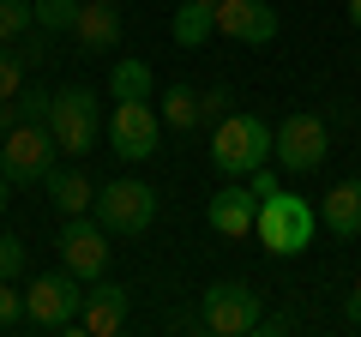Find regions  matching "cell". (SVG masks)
Instances as JSON below:
<instances>
[{
    "mask_svg": "<svg viewBox=\"0 0 361 337\" xmlns=\"http://www.w3.org/2000/svg\"><path fill=\"white\" fill-rule=\"evenodd\" d=\"M199 325H205L211 337H247L265 325V307H259L253 283H211L205 289V307H199Z\"/></svg>",
    "mask_w": 361,
    "mask_h": 337,
    "instance_id": "ba28073f",
    "label": "cell"
},
{
    "mask_svg": "<svg viewBox=\"0 0 361 337\" xmlns=\"http://www.w3.org/2000/svg\"><path fill=\"white\" fill-rule=\"evenodd\" d=\"M157 121H163V109H151V103H115V115H109V151L121 163L157 157Z\"/></svg>",
    "mask_w": 361,
    "mask_h": 337,
    "instance_id": "30bf717a",
    "label": "cell"
},
{
    "mask_svg": "<svg viewBox=\"0 0 361 337\" xmlns=\"http://www.w3.org/2000/svg\"><path fill=\"white\" fill-rule=\"evenodd\" d=\"M157 109H163V127L169 133H193L199 121H205V91H193V85H169Z\"/></svg>",
    "mask_w": 361,
    "mask_h": 337,
    "instance_id": "ac0fdd59",
    "label": "cell"
},
{
    "mask_svg": "<svg viewBox=\"0 0 361 337\" xmlns=\"http://www.w3.org/2000/svg\"><path fill=\"white\" fill-rule=\"evenodd\" d=\"M169 30H175L180 49H199L205 37H217V25H211V6H205V0H187V6H175V25H169Z\"/></svg>",
    "mask_w": 361,
    "mask_h": 337,
    "instance_id": "d6986e66",
    "label": "cell"
},
{
    "mask_svg": "<svg viewBox=\"0 0 361 337\" xmlns=\"http://www.w3.org/2000/svg\"><path fill=\"white\" fill-rule=\"evenodd\" d=\"M61 265L66 271L78 277V283H97V277H109V253H115V247H109V229L97 217H66L61 223Z\"/></svg>",
    "mask_w": 361,
    "mask_h": 337,
    "instance_id": "9c48e42d",
    "label": "cell"
},
{
    "mask_svg": "<svg viewBox=\"0 0 361 337\" xmlns=\"http://www.w3.org/2000/svg\"><path fill=\"white\" fill-rule=\"evenodd\" d=\"M90 217L103 223L109 235H127V241H139L145 229L157 223V187H145V181H109V187H97V205H90Z\"/></svg>",
    "mask_w": 361,
    "mask_h": 337,
    "instance_id": "277c9868",
    "label": "cell"
},
{
    "mask_svg": "<svg viewBox=\"0 0 361 337\" xmlns=\"http://www.w3.org/2000/svg\"><path fill=\"white\" fill-rule=\"evenodd\" d=\"M30 85V61L18 54V42H0V97H18Z\"/></svg>",
    "mask_w": 361,
    "mask_h": 337,
    "instance_id": "7402d4cb",
    "label": "cell"
},
{
    "mask_svg": "<svg viewBox=\"0 0 361 337\" xmlns=\"http://www.w3.org/2000/svg\"><path fill=\"white\" fill-rule=\"evenodd\" d=\"M331 151V133L313 109H295L289 121H277V139H271V163L283 168V175H313Z\"/></svg>",
    "mask_w": 361,
    "mask_h": 337,
    "instance_id": "8992f818",
    "label": "cell"
},
{
    "mask_svg": "<svg viewBox=\"0 0 361 337\" xmlns=\"http://www.w3.org/2000/svg\"><path fill=\"white\" fill-rule=\"evenodd\" d=\"M30 6H37V30H42V37H73L85 0H30Z\"/></svg>",
    "mask_w": 361,
    "mask_h": 337,
    "instance_id": "ffe728a7",
    "label": "cell"
},
{
    "mask_svg": "<svg viewBox=\"0 0 361 337\" xmlns=\"http://www.w3.org/2000/svg\"><path fill=\"white\" fill-rule=\"evenodd\" d=\"M127 307H133V295H127L121 283H97V289H85L78 331H90V337H115L121 325H127Z\"/></svg>",
    "mask_w": 361,
    "mask_h": 337,
    "instance_id": "5bb4252c",
    "label": "cell"
},
{
    "mask_svg": "<svg viewBox=\"0 0 361 337\" xmlns=\"http://www.w3.org/2000/svg\"><path fill=\"white\" fill-rule=\"evenodd\" d=\"M121 37H127V25H121V6H115V0H90V6H78L73 42H78L85 54H109V49H121Z\"/></svg>",
    "mask_w": 361,
    "mask_h": 337,
    "instance_id": "4fadbf2b",
    "label": "cell"
},
{
    "mask_svg": "<svg viewBox=\"0 0 361 337\" xmlns=\"http://www.w3.org/2000/svg\"><path fill=\"white\" fill-rule=\"evenodd\" d=\"M319 223L337 235V241L361 235V181H355V175H349V181H337L331 193H325V205H319Z\"/></svg>",
    "mask_w": 361,
    "mask_h": 337,
    "instance_id": "9a60e30c",
    "label": "cell"
},
{
    "mask_svg": "<svg viewBox=\"0 0 361 337\" xmlns=\"http://www.w3.org/2000/svg\"><path fill=\"white\" fill-rule=\"evenodd\" d=\"M18 271H25V247L13 235H0V277H18Z\"/></svg>",
    "mask_w": 361,
    "mask_h": 337,
    "instance_id": "d4e9b609",
    "label": "cell"
},
{
    "mask_svg": "<svg viewBox=\"0 0 361 337\" xmlns=\"http://www.w3.org/2000/svg\"><path fill=\"white\" fill-rule=\"evenodd\" d=\"M355 66H361V49H355Z\"/></svg>",
    "mask_w": 361,
    "mask_h": 337,
    "instance_id": "1f68e13d",
    "label": "cell"
},
{
    "mask_svg": "<svg viewBox=\"0 0 361 337\" xmlns=\"http://www.w3.org/2000/svg\"><path fill=\"white\" fill-rule=\"evenodd\" d=\"M18 121H25V103L18 97H0V133H13Z\"/></svg>",
    "mask_w": 361,
    "mask_h": 337,
    "instance_id": "4316f807",
    "label": "cell"
},
{
    "mask_svg": "<svg viewBox=\"0 0 361 337\" xmlns=\"http://www.w3.org/2000/svg\"><path fill=\"white\" fill-rule=\"evenodd\" d=\"M109 97H115V103H151V97H157L151 66L133 61V54H121V61L109 66Z\"/></svg>",
    "mask_w": 361,
    "mask_h": 337,
    "instance_id": "e0dca14e",
    "label": "cell"
},
{
    "mask_svg": "<svg viewBox=\"0 0 361 337\" xmlns=\"http://www.w3.org/2000/svg\"><path fill=\"white\" fill-rule=\"evenodd\" d=\"M54 157H61V145H54L49 121H18L13 133H0V168L13 175V187H30V181H49Z\"/></svg>",
    "mask_w": 361,
    "mask_h": 337,
    "instance_id": "5b68a950",
    "label": "cell"
},
{
    "mask_svg": "<svg viewBox=\"0 0 361 337\" xmlns=\"http://www.w3.org/2000/svg\"><path fill=\"white\" fill-rule=\"evenodd\" d=\"M25 307H30V325H37V331H78L85 289H78V277L61 265V271H42L37 283L25 289Z\"/></svg>",
    "mask_w": 361,
    "mask_h": 337,
    "instance_id": "52a82bcc",
    "label": "cell"
},
{
    "mask_svg": "<svg viewBox=\"0 0 361 337\" xmlns=\"http://www.w3.org/2000/svg\"><path fill=\"white\" fill-rule=\"evenodd\" d=\"M271 139H277V127H265L259 115L229 109L211 127V168H217L223 181H241V175H253V168L271 163Z\"/></svg>",
    "mask_w": 361,
    "mask_h": 337,
    "instance_id": "6da1fadb",
    "label": "cell"
},
{
    "mask_svg": "<svg viewBox=\"0 0 361 337\" xmlns=\"http://www.w3.org/2000/svg\"><path fill=\"white\" fill-rule=\"evenodd\" d=\"M343 325H349V331H361V277L349 283V295H343Z\"/></svg>",
    "mask_w": 361,
    "mask_h": 337,
    "instance_id": "484cf974",
    "label": "cell"
},
{
    "mask_svg": "<svg viewBox=\"0 0 361 337\" xmlns=\"http://www.w3.org/2000/svg\"><path fill=\"white\" fill-rule=\"evenodd\" d=\"M223 115H229V91L217 85V91H205V121H223Z\"/></svg>",
    "mask_w": 361,
    "mask_h": 337,
    "instance_id": "83f0119b",
    "label": "cell"
},
{
    "mask_svg": "<svg viewBox=\"0 0 361 337\" xmlns=\"http://www.w3.org/2000/svg\"><path fill=\"white\" fill-rule=\"evenodd\" d=\"M253 193H259V199L277 193V175H271V168H253Z\"/></svg>",
    "mask_w": 361,
    "mask_h": 337,
    "instance_id": "f1b7e54d",
    "label": "cell"
},
{
    "mask_svg": "<svg viewBox=\"0 0 361 337\" xmlns=\"http://www.w3.org/2000/svg\"><path fill=\"white\" fill-rule=\"evenodd\" d=\"M37 30V6L30 0H0V42H25Z\"/></svg>",
    "mask_w": 361,
    "mask_h": 337,
    "instance_id": "44dd1931",
    "label": "cell"
},
{
    "mask_svg": "<svg viewBox=\"0 0 361 337\" xmlns=\"http://www.w3.org/2000/svg\"><path fill=\"white\" fill-rule=\"evenodd\" d=\"M115 6H121V0H115Z\"/></svg>",
    "mask_w": 361,
    "mask_h": 337,
    "instance_id": "836d02e7",
    "label": "cell"
},
{
    "mask_svg": "<svg viewBox=\"0 0 361 337\" xmlns=\"http://www.w3.org/2000/svg\"><path fill=\"white\" fill-rule=\"evenodd\" d=\"M6 193H13V175H6V168H0V211H6Z\"/></svg>",
    "mask_w": 361,
    "mask_h": 337,
    "instance_id": "f546056e",
    "label": "cell"
},
{
    "mask_svg": "<svg viewBox=\"0 0 361 337\" xmlns=\"http://www.w3.org/2000/svg\"><path fill=\"white\" fill-rule=\"evenodd\" d=\"M49 133H54V145H61V157H90L97 145H103V103H97V91H90V85L54 91Z\"/></svg>",
    "mask_w": 361,
    "mask_h": 337,
    "instance_id": "3957f363",
    "label": "cell"
},
{
    "mask_svg": "<svg viewBox=\"0 0 361 337\" xmlns=\"http://www.w3.org/2000/svg\"><path fill=\"white\" fill-rule=\"evenodd\" d=\"M49 199H54L61 217H85L97 205V187H90L85 168H49Z\"/></svg>",
    "mask_w": 361,
    "mask_h": 337,
    "instance_id": "2e32d148",
    "label": "cell"
},
{
    "mask_svg": "<svg viewBox=\"0 0 361 337\" xmlns=\"http://www.w3.org/2000/svg\"><path fill=\"white\" fill-rule=\"evenodd\" d=\"M211 25H217V37L241 42V49H259V42L277 37V6L271 0H217Z\"/></svg>",
    "mask_w": 361,
    "mask_h": 337,
    "instance_id": "8fae6325",
    "label": "cell"
},
{
    "mask_svg": "<svg viewBox=\"0 0 361 337\" xmlns=\"http://www.w3.org/2000/svg\"><path fill=\"white\" fill-rule=\"evenodd\" d=\"M313 229H319V211H313L301 193H283V187H277V193L259 199L253 235H259V247H265L271 259H295V253H307Z\"/></svg>",
    "mask_w": 361,
    "mask_h": 337,
    "instance_id": "7a4b0ae2",
    "label": "cell"
},
{
    "mask_svg": "<svg viewBox=\"0 0 361 337\" xmlns=\"http://www.w3.org/2000/svg\"><path fill=\"white\" fill-rule=\"evenodd\" d=\"M18 325H30V307L13 289V277H0V331H18Z\"/></svg>",
    "mask_w": 361,
    "mask_h": 337,
    "instance_id": "603a6c76",
    "label": "cell"
},
{
    "mask_svg": "<svg viewBox=\"0 0 361 337\" xmlns=\"http://www.w3.org/2000/svg\"><path fill=\"white\" fill-rule=\"evenodd\" d=\"M18 103H25V121H49L54 91H37V85H25V91H18Z\"/></svg>",
    "mask_w": 361,
    "mask_h": 337,
    "instance_id": "cb8c5ba5",
    "label": "cell"
},
{
    "mask_svg": "<svg viewBox=\"0 0 361 337\" xmlns=\"http://www.w3.org/2000/svg\"><path fill=\"white\" fill-rule=\"evenodd\" d=\"M205 6H217V0H205Z\"/></svg>",
    "mask_w": 361,
    "mask_h": 337,
    "instance_id": "d6a6232c",
    "label": "cell"
},
{
    "mask_svg": "<svg viewBox=\"0 0 361 337\" xmlns=\"http://www.w3.org/2000/svg\"><path fill=\"white\" fill-rule=\"evenodd\" d=\"M349 25H355V30H361V0H349Z\"/></svg>",
    "mask_w": 361,
    "mask_h": 337,
    "instance_id": "4dcf8cb0",
    "label": "cell"
},
{
    "mask_svg": "<svg viewBox=\"0 0 361 337\" xmlns=\"http://www.w3.org/2000/svg\"><path fill=\"white\" fill-rule=\"evenodd\" d=\"M205 223H211V235H223V241H247L253 235V223H259V193L253 187H217V193L205 199Z\"/></svg>",
    "mask_w": 361,
    "mask_h": 337,
    "instance_id": "7c38bea8",
    "label": "cell"
}]
</instances>
